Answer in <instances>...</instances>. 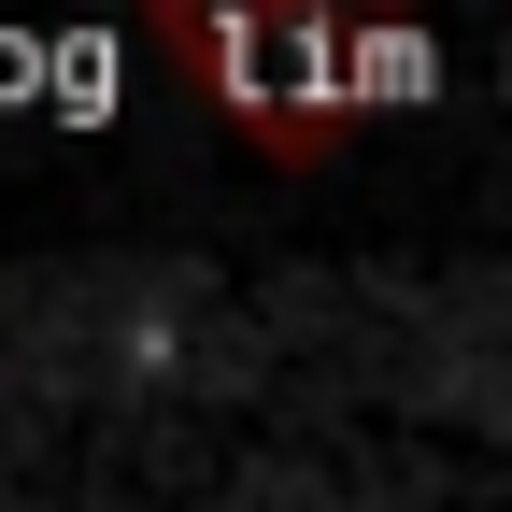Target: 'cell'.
I'll return each mask as SVG.
<instances>
[{"label": "cell", "instance_id": "6da1fadb", "mask_svg": "<svg viewBox=\"0 0 512 512\" xmlns=\"http://www.w3.org/2000/svg\"><path fill=\"white\" fill-rule=\"evenodd\" d=\"M157 43L271 157H328L370 114V0H157Z\"/></svg>", "mask_w": 512, "mask_h": 512}]
</instances>
